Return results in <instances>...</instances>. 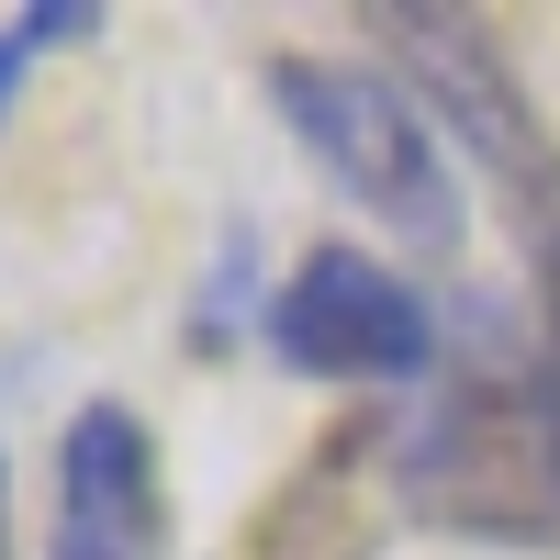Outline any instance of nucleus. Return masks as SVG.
<instances>
[{
  "mask_svg": "<svg viewBox=\"0 0 560 560\" xmlns=\"http://www.w3.org/2000/svg\"><path fill=\"white\" fill-rule=\"evenodd\" d=\"M269 113L292 124V147L337 179L359 213H382L404 247L448 258L471 236V191L448 168V135L438 113L415 102L393 68H359V57H269Z\"/></svg>",
  "mask_w": 560,
  "mask_h": 560,
  "instance_id": "nucleus-1",
  "label": "nucleus"
},
{
  "mask_svg": "<svg viewBox=\"0 0 560 560\" xmlns=\"http://www.w3.org/2000/svg\"><path fill=\"white\" fill-rule=\"evenodd\" d=\"M258 348L292 382H325V393H427L438 359H448V325L404 269H382L348 236H325L258 303Z\"/></svg>",
  "mask_w": 560,
  "mask_h": 560,
  "instance_id": "nucleus-2",
  "label": "nucleus"
},
{
  "mask_svg": "<svg viewBox=\"0 0 560 560\" xmlns=\"http://www.w3.org/2000/svg\"><path fill=\"white\" fill-rule=\"evenodd\" d=\"M393 493L438 527H471V538H549L560 516V471H549V438H538V393L527 370L516 382H459L415 415V438L393 448Z\"/></svg>",
  "mask_w": 560,
  "mask_h": 560,
  "instance_id": "nucleus-3",
  "label": "nucleus"
},
{
  "mask_svg": "<svg viewBox=\"0 0 560 560\" xmlns=\"http://www.w3.org/2000/svg\"><path fill=\"white\" fill-rule=\"evenodd\" d=\"M370 34L404 57V90L438 113V135L471 147V168L504 191V213H516V224L560 213V147H549L538 102L516 90V68H504L493 23L438 12V0H404V12H370Z\"/></svg>",
  "mask_w": 560,
  "mask_h": 560,
  "instance_id": "nucleus-4",
  "label": "nucleus"
},
{
  "mask_svg": "<svg viewBox=\"0 0 560 560\" xmlns=\"http://www.w3.org/2000/svg\"><path fill=\"white\" fill-rule=\"evenodd\" d=\"M45 560H168V459L135 404H79L57 438V538Z\"/></svg>",
  "mask_w": 560,
  "mask_h": 560,
  "instance_id": "nucleus-5",
  "label": "nucleus"
},
{
  "mask_svg": "<svg viewBox=\"0 0 560 560\" xmlns=\"http://www.w3.org/2000/svg\"><path fill=\"white\" fill-rule=\"evenodd\" d=\"M527 269H538V337H527V393H538V438H549V471H560V213L516 224Z\"/></svg>",
  "mask_w": 560,
  "mask_h": 560,
  "instance_id": "nucleus-6",
  "label": "nucleus"
},
{
  "mask_svg": "<svg viewBox=\"0 0 560 560\" xmlns=\"http://www.w3.org/2000/svg\"><path fill=\"white\" fill-rule=\"evenodd\" d=\"M113 12L102 0H34V12H12L0 23V124H12V102H23V79L57 57V45H79V34H102Z\"/></svg>",
  "mask_w": 560,
  "mask_h": 560,
  "instance_id": "nucleus-7",
  "label": "nucleus"
},
{
  "mask_svg": "<svg viewBox=\"0 0 560 560\" xmlns=\"http://www.w3.org/2000/svg\"><path fill=\"white\" fill-rule=\"evenodd\" d=\"M0 560H12V459H0Z\"/></svg>",
  "mask_w": 560,
  "mask_h": 560,
  "instance_id": "nucleus-8",
  "label": "nucleus"
}]
</instances>
